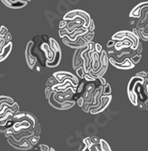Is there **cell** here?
Segmentation results:
<instances>
[{"label":"cell","instance_id":"6da1fadb","mask_svg":"<svg viewBox=\"0 0 148 151\" xmlns=\"http://www.w3.org/2000/svg\"><path fill=\"white\" fill-rule=\"evenodd\" d=\"M77 17H80L84 20V25H83V28L85 29H88V25L90 23L91 21V17L90 15L87 13V12L83 11V10H80V9H75V10H72V11L69 12L67 14L63 16V21H72L75 18Z\"/></svg>","mask_w":148,"mask_h":151},{"label":"cell","instance_id":"7a4b0ae2","mask_svg":"<svg viewBox=\"0 0 148 151\" xmlns=\"http://www.w3.org/2000/svg\"><path fill=\"white\" fill-rule=\"evenodd\" d=\"M49 45L51 50L54 52L55 58H54V60L52 62L46 61V65L47 67H49V68H55V67L58 66L59 63H60L61 59H62V51H61V47L59 45V44L52 37L49 38Z\"/></svg>","mask_w":148,"mask_h":151},{"label":"cell","instance_id":"3957f363","mask_svg":"<svg viewBox=\"0 0 148 151\" xmlns=\"http://www.w3.org/2000/svg\"><path fill=\"white\" fill-rule=\"evenodd\" d=\"M54 77H55L56 80H58V81H62V80H63L64 78H69L70 81L72 82V85H73L75 87H77L78 82H79V80H78V78L76 77V76H74L73 74H71L70 72H64V71L55 72V74H54Z\"/></svg>","mask_w":148,"mask_h":151},{"label":"cell","instance_id":"277c9868","mask_svg":"<svg viewBox=\"0 0 148 151\" xmlns=\"http://www.w3.org/2000/svg\"><path fill=\"white\" fill-rule=\"evenodd\" d=\"M63 42L66 45H68L69 47H71V48H74V49H81V48L86 47L87 44H88V42L85 41L82 36H80L77 39V41L73 42V43H71L66 36H64L63 38Z\"/></svg>","mask_w":148,"mask_h":151},{"label":"cell","instance_id":"5b68a950","mask_svg":"<svg viewBox=\"0 0 148 151\" xmlns=\"http://www.w3.org/2000/svg\"><path fill=\"white\" fill-rule=\"evenodd\" d=\"M33 41H30L28 43L27 46H26V50H25V58H26V61H27L28 66L30 67V69H33L34 66L37 63V59H36L30 52V49L32 47Z\"/></svg>","mask_w":148,"mask_h":151},{"label":"cell","instance_id":"8992f818","mask_svg":"<svg viewBox=\"0 0 148 151\" xmlns=\"http://www.w3.org/2000/svg\"><path fill=\"white\" fill-rule=\"evenodd\" d=\"M8 143L13 147V148L19 149V150H27V149H30L33 148V145H31V143L28 140H23L22 142H14L13 139L8 137Z\"/></svg>","mask_w":148,"mask_h":151},{"label":"cell","instance_id":"52a82bcc","mask_svg":"<svg viewBox=\"0 0 148 151\" xmlns=\"http://www.w3.org/2000/svg\"><path fill=\"white\" fill-rule=\"evenodd\" d=\"M109 62L110 63H112L113 66L116 67V68L119 69H133L135 66L129 58L125 59V60H124L123 62H117L116 60H114L113 58H110Z\"/></svg>","mask_w":148,"mask_h":151},{"label":"cell","instance_id":"ba28073f","mask_svg":"<svg viewBox=\"0 0 148 151\" xmlns=\"http://www.w3.org/2000/svg\"><path fill=\"white\" fill-rule=\"evenodd\" d=\"M111 101H112V96H111V95L103 96L101 98V106L99 108H92V109H90L89 112H90L92 115H96V114H98V113L104 111L107 108V106L110 104Z\"/></svg>","mask_w":148,"mask_h":151},{"label":"cell","instance_id":"9c48e42d","mask_svg":"<svg viewBox=\"0 0 148 151\" xmlns=\"http://www.w3.org/2000/svg\"><path fill=\"white\" fill-rule=\"evenodd\" d=\"M7 7L12 9H18L24 7L27 5V2L24 0H1Z\"/></svg>","mask_w":148,"mask_h":151},{"label":"cell","instance_id":"30bf717a","mask_svg":"<svg viewBox=\"0 0 148 151\" xmlns=\"http://www.w3.org/2000/svg\"><path fill=\"white\" fill-rule=\"evenodd\" d=\"M143 7H148V2H142V3L138 4L137 6H135L129 14V17L139 18L141 16V11H142Z\"/></svg>","mask_w":148,"mask_h":151},{"label":"cell","instance_id":"8fae6325","mask_svg":"<svg viewBox=\"0 0 148 151\" xmlns=\"http://www.w3.org/2000/svg\"><path fill=\"white\" fill-rule=\"evenodd\" d=\"M12 47H13V44L12 42H9L8 44H6L5 46H4L2 52H0V62L3 61L8 57V55L10 54V52L12 51Z\"/></svg>","mask_w":148,"mask_h":151},{"label":"cell","instance_id":"7c38bea8","mask_svg":"<svg viewBox=\"0 0 148 151\" xmlns=\"http://www.w3.org/2000/svg\"><path fill=\"white\" fill-rule=\"evenodd\" d=\"M128 95H129V99L131 101V103L134 106H137L138 103V95L135 91H128Z\"/></svg>","mask_w":148,"mask_h":151},{"label":"cell","instance_id":"4fadbf2b","mask_svg":"<svg viewBox=\"0 0 148 151\" xmlns=\"http://www.w3.org/2000/svg\"><path fill=\"white\" fill-rule=\"evenodd\" d=\"M2 102H7L9 105H14V100L12 99L11 97H7V96H0V104L2 103Z\"/></svg>","mask_w":148,"mask_h":151},{"label":"cell","instance_id":"5bb4252c","mask_svg":"<svg viewBox=\"0 0 148 151\" xmlns=\"http://www.w3.org/2000/svg\"><path fill=\"white\" fill-rule=\"evenodd\" d=\"M111 93H112L111 86L109 84H106L103 87V96H108V95H111Z\"/></svg>","mask_w":148,"mask_h":151},{"label":"cell","instance_id":"9a60e30c","mask_svg":"<svg viewBox=\"0 0 148 151\" xmlns=\"http://www.w3.org/2000/svg\"><path fill=\"white\" fill-rule=\"evenodd\" d=\"M94 36H95V32H89V31H88V33L86 34V35H84L82 37H83V39H84L85 41H87L88 43H89V42L92 41V39H93Z\"/></svg>","mask_w":148,"mask_h":151},{"label":"cell","instance_id":"2e32d148","mask_svg":"<svg viewBox=\"0 0 148 151\" xmlns=\"http://www.w3.org/2000/svg\"><path fill=\"white\" fill-rule=\"evenodd\" d=\"M141 58H142L141 54H136V55H134V56H132V57L130 58L129 60H131V62L134 64V65H136V64H137L140 61Z\"/></svg>","mask_w":148,"mask_h":151},{"label":"cell","instance_id":"e0dca14e","mask_svg":"<svg viewBox=\"0 0 148 151\" xmlns=\"http://www.w3.org/2000/svg\"><path fill=\"white\" fill-rule=\"evenodd\" d=\"M76 73H77L78 77H80V78H83L84 77V76H85V70H84V69H83L82 66H80V68H78L77 69H76Z\"/></svg>","mask_w":148,"mask_h":151},{"label":"cell","instance_id":"ac0fdd59","mask_svg":"<svg viewBox=\"0 0 148 151\" xmlns=\"http://www.w3.org/2000/svg\"><path fill=\"white\" fill-rule=\"evenodd\" d=\"M39 135H33L32 137L30 138L29 141L31 143V145H35V144H37V143L39 142Z\"/></svg>","mask_w":148,"mask_h":151},{"label":"cell","instance_id":"d6986e66","mask_svg":"<svg viewBox=\"0 0 148 151\" xmlns=\"http://www.w3.org/2000/svg\"><path fill=\"white\" fill-rule=\"evenodd\" d=\"M88 29L89 32H94V30H95V23H94V20L91 19L90 23H89V25H88Z\"/></svg>","mask_w":148,"mask_h":151},{"label":"cell","instance_id":"ffe728a7","mask_svg":"<svg viewBox=\"0 0 148 151\" xmlns=\"http://www.w3.org/2000/svg\"><path fill=\"white\" fill-rule=\"evenodd\" d=\"M83 143H84V145H85L87 148H89V147L92 145V142H91V140H90V138H89V137L84 139V140H83Z\"/></svg>","mask_w":148,"mask_h":151},{"label":"cell","instance_id":"44dd1931","mask_svg":"<svg viewBox=\"0 0 148 151\" xmlns=\"http://www.w3.org/2000/svg\"><path fill=\"white\" fill-rule=\"evenodd\" d=\"M137 107L139 108L141 110L147 109V108H146V104H145V102H143V101H138V103H137Z\"/></svg>","mask_w":148,"mask_h":151},{"label":"cell","instance_id":"7402d4cb","mask_svg":"<svg viewBox=\"0 0 148 151\" xmlns=\"http://www.w3.org/2000/svg\"><path fill=\"white\" fill-rule=\"evenodd\" d=\"M4 37H5V40H6V42L8 44L9 42H11L12 40V36H11V34H10V32H6V34H5V36H4Z\"/></svg>","mask_w":148,"mask_h":151},{"label":"cell","instance_id":"603a6c76","mask_svg":"<svg viewBox=\"0 0 148 151\" xmlns=\"http://www.w3.org/2000/svg\"><path fill=\"white\" fill-rule=\"evenodd\" d=\"M84 77H85V79L87 80V81H96V78L93 77V76H91L89 73H88V74H85V76H84Z\"/></svg>","mask_w":148,"mask_h":151},{"label":"cell","instance_id":"cb8c5ba5","mask_svg":"<svg viewBox=\"0 0 148 151\" xmlns=\"http://www.w3.org/2000/svg\"><path fill=\"white\" fill-rule=\"evenodd\" d=\"M136 77H141V78H146V77H147V72L142 71V72H139V73H137Z\"/></svg>","mask_w":148,"mask_h":151},{"label":"cell","instance_id":"d4e9b609","mask_svg":"<svg viewBox=\"0 0 148 151\" xmlns=\"http://www.w3.org/2000/svg\"><path fill=\"white\" fill-rule=\"evenodd\" d=\"M90 140H91L92 144H99V143H100V139H98L96 136H93V137H91Z\"/></svg>","mask_w":148,"mask_h":151},{"label":"cell","instance_id":"484cf974","mask_svg":"<svg viewBox=\"0 0 148 151\" xmlns=\"http://www.w3.org/2000/svg\"><path fill=\"white\" fill-rule=\"evenodd\" d=\"M102 50H103V48H102L101 44H95V52H96L97 53H100L102 52Z\"/></svg>","mask_w":148,"mask_h":151},{"label":"cell","instance_id":"4316f807","mask_svg":"<svg viewBox=\"0 0 148 151\" xmlns=\"http://www.w3.org/2000/svg\"><path fill=\"white\" fill-rule=\"evenodd\" d=\"M67 23H68L67 21H62V22H60V24H59V29H65L66 26H67Z\"/></svg>","mask_w":148,"mask_h":151},{"label":"cell","instance_id":"83f0119b","mask_svg":"<svg viewBox=\"0 0 148 151\" xmlns=\"http://www.w3.org/2000/svg\"><path fill=\"white\" fill-rule=\"evenodd\" d=\"M39 149H40V151H49L50 148L48 147V146L42 144V145L39 146Z\"/></svg>","mask_w":148,"mask_h":151},{"label":"cell","instance_id":"f1b7e54d","mask_svg":"<svg viewBox=\"0 0 148 151\" xmlns=\"http://www.w3.org/2000/svg\"><path fill=\"white\" fill-rule=\"evenodd\" d=\"M77 102H78V105H79L80 108H82L83 106H84V104H85V101H84L83 98H80V99H78Z\"/></svg>","mask_w":148,"mask_h":151},{"label":"cell","instance_id":"f546056e","mask_svg":"<svg viewBox=\"0 0 148 151\" xmlns=\"http://www.w3.org/2000/svg\"><path fill=\"white\" fill-rule=\"evenodd\" d=\"M96 79H98L99 81H100V83H101V85H105L107 84L106 83V80L104 79V77H96Z\"/></svg>","mask_w":148,"mask_h":151},{"label":"cell","instance_id":"4dcf8cb0","mask_svg":"<svg viewBox=\"0 0 148 151\" xmlns=\"http://www.w3.org/2000/svg\"><path fill=\"white\" fill-rule=\"evenodd\" d=\"M137 54H141V52H142V44H141V43H139L138 44V45H137Z\"/></svg>","mask_w":148,"mask_h":151},{"label":"cell","instance_id":"1f68e13d","mask_svg":"<svg viewBox=\"0 0 148 151\" xmlns=\"http://www.w3.org/2000/svg\"><path fill=\"white\" fill-rule=\"evenodd\" d=\"M114 44H115V42L113 41V40H110V41L107 43V47H108V48H112V47L114 46Z\"/></svg>","mask_w":148,"mask_h":151},{"label":"cell","instance_id":"d6a6232c","mask_svg":"<svg viewBox=\"0 0 148 151\" xmlns=\"http://www.w3.org/2000/svg\"><path fill=\"white\" fill-rule=\"evenodd\" d=\"M83 87H84V84H83V83H81V84H80V86L78 87V90H77V92H78V93H79L82 92Z\"/></svg>","mask_w":148,"mask_h":151},{"label":"cell","instance_id":"836d02e7","mask_svg":"<svg viewBox=\"0 0 148 151\" xmlns=\"http://www.w3.org/2000/svg\"><path fill=\"white\" fill-rule=\"evenodd\" d=\"M132 32H133V33H134L135 35H136V36H138V37H139V34H138V30H137V29H133V30H132Z\"/></svg>","mask_w":148,"mask_h":151},{"label":"cell","instance_id":"e575fe53","mask_svg":"<svg viewBox=\"0 0 148 151\" xmlns=\"http://www.w3.org/2000/svg\"><path fill=\"white\" fill-rule=\"evenodd\" d=\"M49 151H55V149H54V148H50V150Z\"/></svg>","mask_w":148,"mask_h":151},{"label":"cell","instance_id":"d590c367","mask_svg":"<svg viewBox=\"0 0 148 151\" xmlns=\"http://www.w3.org/2000/svg\"><path fill=\"white\" fill-rule=\"evenodd\" d=\"M146 78H147V79H148V72H147V77H146Z\"/></svg>","mask_w":148,"mask_h":151},{"label":"cell","instance_id":"8d00e7d4","mask_svg":"<svg viewBox=\"0 0 148 151\" xmlns=\"http://www.w3.org/2000/svg\"><path fill=\"white\" fill-rule=\"evenodd\" d=\"M0 30H1V25H0Z\"/></svg>","mask_w":148,"mask_h":151}]
</instances>
